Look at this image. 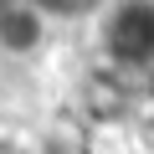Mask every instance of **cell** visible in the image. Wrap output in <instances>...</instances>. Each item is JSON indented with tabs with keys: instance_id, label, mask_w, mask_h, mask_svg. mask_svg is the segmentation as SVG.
<instances>
[{
	"instance_id": "2",
	"label": "cell",
	"mask_w": 154,
	"mask_h": 154,
	"mask_svg": "<svg viewBox=\"0 0 154 154\" xmlns=\"http://www.w3.org/2000/svg\"><path fill=\"white\" fill-rule=\"evenodd\" d=\"M46 41V16L31 0H0V57H36Z\"/></svg>"
},
{
	"instance_id": "4",
	"label": "cell",
	"mask_w": 154,
	"mask_h": 154,
	"mask_svg": "<svg viewBox=\"0 0 154 154\" xmlns=\"http://www.w3.org/2000/svg\"><path fill=\"white\" fill-rule=\"evenodd\" d=\"M31 5L46 21H82V16H98L108 0H31Z\"/></svg>"
},
{
	"instance_id": "5",
	"label": "cell",
	"mask_w": 154,
	"mask_h": 154,
	"mask_svg": "<svg viewBox=\"0 0 154 154\" xmlns=\"http://www.w3.org/2000/svg\"><path fill=\"white\" fill-rule=\"evenodd\" d=\"M0 154H21V149H16V139H11L5 128H0Z\"/></svg>"
},
{
	"instance_id": "1",
	"label": "cell",
	"mask_w": 154,
	"mask_h": 154,
	"mask_svg": "<svg viewBox=\"0 0 154 154\" xmlns=\"http://www.w3.org/2000/svg\"><path fill=\"white\" fill-rule=\"evenodd\" d=\"M103 57L123 72H154V0H118L103 16Z\"/></svg>"
},
{
	"instance_id": "3",
	"label": "cell",
	"mask_w": 154,
	"mask_h": 154,
	"mask_svg": "<svg viewBox=\"0 0 154 154\" xmlns=\"http://www.w3.org/2000/svg\"><path fill=\"white\" fill-rule=\"evenodd\" d=\"M82 103H88V113H93V123H113V118H123L128 113V88H118L113 77H88V93H82Z\"/></svg>"
}]
</instances>
